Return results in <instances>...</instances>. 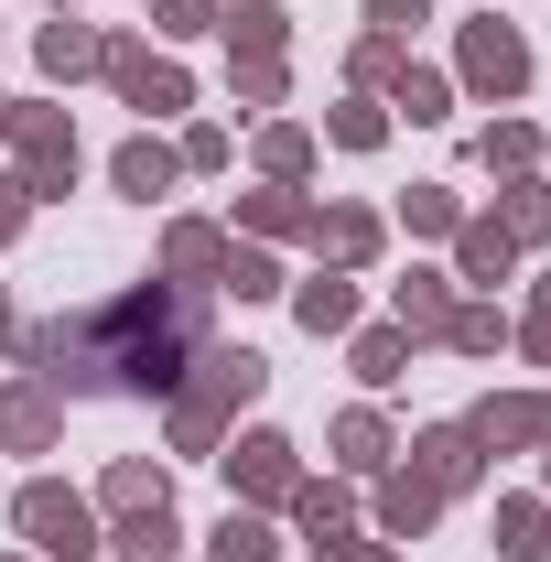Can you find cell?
Here are the masks:
<instances>
[{
    "mask_svg": "<svg viewBox=\"0 0 551 562\" xmlns=\"http://www.w3.org/2000/svg\"><path fill=\"white\" fill-rule=\"evenodd\" d=\"M195 336H206V292L140 281V292H109L66 325H33L22 357L55 401L66 390H173V357H195Z\"/></svg>",
    "mask_w": 551,
    "mask_h": 562,
    "instance_id": "obj_1",
    "label": "cell"
},
{
    "mask_svg": "<svg viewBox=\"0 0 551 562\" xmlns=\"http://www.w3.org/2000/svg\"><path fill=\"white\" fill-rule=\"evenodd\" d=\"M260 390H271V357L260 347H195V379L173 390V443L206 454L216 432H227V412H249Z\"/></svg>",
    "mask_w": 551,
    "mask_h": 562,
    "instance_id": "obj_2",
    "label": "cell"
},
{
    "mask_svg": "<svg viewBox=\"0 0 551 562\" xmlns=\"http://www.w3.org/2000/svg\"><path fill=\"white\" fill-rule=\"evenodd\" d=\"M11 530L33 541V562H98V508H87L76 487H55V476H33V487H22Z\"/></svg>",
    "mask_w": 551,
    "mask_h": 562,
    "instance_id": "obj_3",
    "label": "cell"
},
{
    "mask_svg": "<svg viewBox=\"0 0 551 562\" xmlns=\"http://www.w3.org/2000/svg\"><path fill=\"white\" fill-rule=\"evenodd\" d=\"M11 151H22V195L44 206V195H66L76 184V120L66 109H44V98H11Z\"/></svg>",
    "mask_w": 551,
    "mask_h": 562,
    "instance_id": "obj_4",
    "label": "cell"
},
{
    "mask_svg": "<svg viewBox=\"0 0 551 562\" xmlns=\"http://www.w3.org/2000/svg\"><path fill=\"white\" fill-rule=\"evenodd\" d=\"M98 76L131 98V109H151V120H173V109H195V87H184V66L173 55H151V44H109L98 55Z\"/></svg>",
    "mask_w": 551,
    "mask_h": 562,
    "instance_id": "obj_5",
    "label": "cell"
},
{
    "mask_svg": "<svg viewBox=\"0 0 551 562\" xmlns=\"http://www.w3.org/2000/svg\"><path fill=\"white\" fill-rule=\"evenodd\" d=\"M454 66H465V87H476V98H519V87H530V44H519L497 11H486V22H465Z\"/></svg>",
    "mask_w": 551,
    "mask_h": 562,
    "instance_id": "obj_6",
    "label": "cell"
},
{
    "mask_svg": "<svg viewBox=\"0 0 551 562\" xmlns=\"http://www.w3.org/2000/svg\"><path fill=\"white\" fill-rule=\"evenodd\" d=\"M465 432H476L486 454H519V443H551V390H497V401H476V412H465Z\"/></svg>",
    "mask_w": 551,
    "mask_h": 562,
    "instance_id": "obj_7",
    "label": "cell"
},
{
    "mask_svg": "<svg viewBox=\"0 0 551 562\" xmlns=\"http://www.w3.org/2000/svg\"><path fill=\"white\" fill-rule=\"evenodd\" d=\"M227 249H238V238H227V227H206V216L162 227V271L184 281V292H216V281H227Z\"/></svg>",
    "mask_w": 551,
    "mask_h": 562,
    "instance_id": "obj_8",
    "label": "cell"
},
{
    "mask_svg": "<svg viewBox=\"0 0 551 562\" xmlns=\"http://www.w3.org/2000/svg\"><path fill=\"white\" fill-rule=\"evenodd\" d=\"M227 487L249 497V508L292 497V443H281V432H238V443H227Z\"/></svg>",
    "mask_w": 551,
    "mask_h": 562,
    "instance_id": "obj_9",
    "label": "cell"
},
{
    "mask_svg": "<svg viewBox=\"0 0 551 562\" xmlns=\"http://www.w3.org/2000/svg\"><path fill=\"white\" fill-rule=\"evenodd\" d=\"M55 432H66V401H55L44 379H11V390H0V443H11V454H44Z\"/></svg>",
    "mask_w": 551,
    "mask_h": 562,
    "instance_id": "obj_10",
    "label": "cell"
},
{
    "mask_svg": "<svg viewBox=\"0 0 551 562\" xmlns=\"http://www.w3.org/2000/svg\"><path fill=\"white\" fill-rule=\"evenodd\" d=\"M432 519H443V487H432V476H379V541H421V530H432Z\"/></svg>",
    "mask_w": 551,
    "mask_h": 562,
    "instance_id": "obj_11",
    "label": "cell"
},
{
    "mask_svg": "<svg viewBox=\"0 0 551 562\" xmlns=\"http://www.w3.org/2000/svg\"><path fill=\"white\" fill-rule=\"evenodd\" d=\"M412 454H421V476H432L443 497H454V487H476V476H486V443L465 432V422H432V432H421Z\"/></svg>",
    "mask_w": 551,
    "mask_h": 562,
    "instance_id": "obj_12",
    "label": "cell"
},
{
    "mask_svg": "<svg viewBox=\"0 0 551 562\" xmlns=\"http://www.w3.org/2000/svg\"><path fill=\"white\" fill-rule=\"evenodd\" d=\"M303 238H314L336 271H368V260H379V216H368V206H314V227H303Z\"/></svg>",
    "mask_w": 551,
    "mask_h": 562,
    "instance_id": "obj_13",
    "label": "cell"
},
{
    "mask_svg": "<svg viewBox=\"0 0 551 562\" xmlns=\"http://www.w3.org/2000/svg\"><path fill=\"white\" fill-rule=\"evenodd\" d=\"M292 314H303V336H357V281H346V271L292 281Z\"/></svg>",
    "mask_w": 551,
    "mask_h": 562,
    "instance_id": "obj_14",
    "label": "cell"
},
{
    "mask_svg": "<svg viewBox=\"0 0 551 562\" xmlns=\"http://www.w3.org/2000/svg\"><path fill=\"white\" fill-rule=\"evenodd\" d=\"M454 271L476 281V292H486V281H508V271H519V238H508L497 216H465V227H454Z\"/></svg>",
    "mask_w": 551,
    "mask_h": 562,
    "instance_id": "obj_15",
    "label": "cell"
},
{
    "mask_svg": "<svg viewBox=\"0 0 551 562\" xmlns=\"http://www.w3.org/2000/svg\"><path fill=\"white\" fill-rule=\"evenodd\" d=\"M173 173H184V162H173V140H120V162H109V184H120V195H140V206H151V195H173Z\"/></svg>",
    "mask_w": 551,
    "mask_h": 562,
    "instance_id": "obj_16",
    "label": "cell"
},
{
    "mask_svg": "<svg viewBox=\"0 0 551 562\" xmlns=\"http://www.w3.org/2000/svg\"><path fill=\"white\" fill-rule=\"evenodd\" d=\"M443 314H454V281H443V271H412L401 292H390V325H401L412 347H421V336H443Z\"/></svg>",
    "mask_w": 551,
    "mask_h": 562,
    "instance_id": "obj_17",
    "label": "cell"
},
{
    "mask_svg": "<svg viewBox=\"0 0 551 562\" xmlns=\"http://www.w3.org/2000/svg\"><path fill=\"white\" fill-rule=\"evenodd\" d=\"M292 519H303V541H346V519H357V497L325 487V476H292V497H281Z\"/></svg>",
    "mask_w": 551,
    "mask_h": 562,
    "instance_id": "obj_18",
    "label": "cell"
},
{
    "mask_svg": "<svg viewBox=\"0 0 551 562\" xmlns=\"http://www.w3.org/2000/svg\"><path fill=\"white\" fill-rule=\"evenodd\" d=\"M390 454H401V443H390L379 412H346L336 422V465H346V476H390Z\"/></svg>",
    "mask_w": 551,
    "mask_h": 562,
    "instance_id": "obj_19",
    "label": "cell"
},
{
    "mask_svg": "<svg viewBox=\"0 0 551 562\" xmlns=\"http://www.w3.org/2000/svg\"><path fill=\"white\" fill-rule=\"evenodd\" d=\"M497 552L508 562H551V508L541 497H497Z\"/></svg>",
    "mask_w": 551,
    "mask_h": 562,
    "instance_id": "obj_20",
    "label": "cell"
},
{
    "mask_svg": "<svg viewBox=\"0 0 551 562\" xmlns=\"http://www.w3.org/2000/svg\"><path fill=\"white\" fill-rule=\"evenodd\" d=\"M238 227H249V238H303L314 206H303L292 184H260V195H238Z\"/></svg>",
    "mask_w": 551,
    "mask_h": 562,
    "instance_id": "obj_21",
    "label": "cell"
},
{
    "mask_svg": "<svg viewBox=\"0 0 551 562\" xmlns=\"http://www.w3.org/2000/svg\"><path fill=\"white\" fill-rule=\"evenodd\" d=\"M33 55H44V76H55V87H66V76H87L109 44H98L87 22H44V44H33Z\"/></svg>",
    "mask_w": 551,
    "mask_h": 562,
    "instance_id": "obj_22",
    "label": "cell"
},
{
    "mask_svg": "<svg viewBox=\"0 0 551 562\" xmlns=\"http://www.w3.org/2000/svg\"><path fill=\"white\" fill-rule=\"evenodd\" d=\"M216 562H281V530L260 508H227V519H216Z\"/></svg>",
    "mask_w": 551,
    "mask_h": 562,
    "instance_id": "obj_23",
    "label": "cell"
},
{
    "mask_svg": "<svg viewBox=\"0 0 551 562\" xmlns=\"http://www.w3.org/2000/svg\"><path fill=\"white\" fill-rule=\"evenodd\" d=\"M325 140H336V151H379V140H390V109H379V98L357 87L346 109H325Z\"/></svg>",
    "mask_w": 551,
    "mask_h": 562,
    "instance_id": "obj_24",
    "label": "cell"
},
{
    "mask_svg": "<svg viewBox=\"0 0 551 562\" xmlns=\"http://www.w3.org/2000/svg\"><path fill=\"white\" fill-rule=\"evenodd\" d=\"M173 541H184V530H173V508H131L109 552H120V562H173Z\"/></svg>",
    "mask_w": 551,
    "mask_h": 562,
    "instance_id": "obj_25",
    "label": "cell"
},
{
    "mask_svg": "<svg viewBox=\"0 0 551 562\" xmlns=\"http://www.w3.org/2000/svg\"><path fill=\"white\" fill-rule=\"evenodd\" d=\"M98 508H120V519H131V508H173V487H162V465H109V487H98Z\"/></svg>",
    "mask_w": 551,
    "mask_h": 562,
    "instance_id": "obj_26",
    "label": "cell"
},
{
    "mask_svg": "<svg viewBox=\"0 0 551 562\" xmlns=\"http://www.w3.org/2000/svg\"><path fill=\"white\" fill-rule=\"evenodd\" d=\"M227 44H238V55H281V44H292V11H281V0H249V11H227Z\"/></svg>",
    "mask_w": 551,
    "mask_h": 562,
    "instance_id": "obj_27",
    "label": "cell"
},
{
    "mask_svg": "<svg viewBox=\"0 0 551 562\" xmlns=\"http://www.w3.org/2000/svg\"><path fill=\"white\" fill-rule=\"evenodd\" d=\"M443 347L497 357V347H508V314H497V303H454V314H443Z\"/></svg>",
    "mask_w": 551,
    "mask_h": 562,
    "instance_id": "obj_28",
    "label": "cell"
},
{
    "mask_svg": "<svg viewBox=\"0 0 551 562\" xmlns=\"http://www.w3.org/2000/svg\"><path fill=\"white\" fill-rule=\"evenodd\" d=\"M497 227H508V238H551V184H541V173H508V206H497Z\"/></svg>",
    "mask_w": 551,
    "mask_h": 562,
    "instance_id": "obj_29",
    "label": "cell"
},
{
    "mask_svg": "<svg viewBox=\"0 0 551 562\" xmlns=\"http://www.w3.org/2000/svg\"><path fill=\"white\" fill-rule=\"evenodd\" d=\"M260 173H271V184H303V173H314V131L271 120V131H260Z\"/></svg>",
    "mask_w": 551,
    "mask_h": 562,
    "instance_id": "obj_30",
    "label": "cell"
},
{
    "mask_svg": "<svg viewBox=\"0 0 551 562\" xmlns=\"http://www.w3.org/2000/svg\"><path fill=\"white\" fill-rule=\"evenodd\" d=\"M401 368H412V336H401V325H368V336H357V379H368V390H390Z\"/></svg>",
    "mask_w": 551,
    "mask_h": 562,
    "instance_id": "obj_31",
    "label": "cell"
},
{
    "mask_svg": "<svg viewBox=\"0 0 551 562\" xmlns=\"http://www.w3.org/2000/svg\"><path fill=\"white\" fill-rule=\"evenodd\" d=\"M216 292H238V303H271V292H281V260L238 238V249H227V281H216Z\"/></svg>",
    "mask_w": 551,
    "mask_h": 562,
    "instance_id": "obj_32",
    "label": "cell"
},
{
    "mask_svg": "<svg viewBox=\"0 0 551 562\" xmlns=\"http://www.w3.org/2000/svg\"><path fill=\"white\" fill-rule=\"evenodd\" d=\"M390 109H412V120H443V109H454V87H443L432 66H401V76H390Z\"/></svg>",
    "mask_w": 551,
    "mask_h": 562,
    "instance_id": "obj_33",
    "label": "cell"
},
{
    "mask_svg": "<svg viewBox=\"0 0 551 562\" xmlns=\"http://www.w3.org/2000/svg\"><path fill=\"white\" fill-rule=\"evenodd\" d=\"M530 151H541V140L519 131V120H486V131H476V162H486V173H530Z\"/></svg>",
    "mask_w": 551,
    "mask_h": 562,
    "instance_id": "obj_34",
    "label": "cell"
},
{
    "mask_svg": "<svg viewBox=\"0 0 551 562\" xmlns=\"http://www.w3.org/2000/svg\"><path fill=\"white\" fill-rule=\"evenodd\" d=\"M421 227V238H454V227H465V206H454V195H443V184H412V206H401Z\"/></svg>",
    "mask_w": 551,
    "mask_h": 562,
    "instance_id": "obj_35",
    "label": "cell"
},
{
    "mask_svg": "<svg viewBox=\"0 0 551 562\" xmlns=\"http://www.w3.org/2000/svg\"><path fill=\"white\" fill-rule=\"evenodd\" d=\"M421 22H432V0H368V33L379 44H412Z\"/></svg>",
    "mask_w": 551,
    "mask_h": 562,
    "instance_id": "obj_36",
    "label": "cell"
},
{
    "mask_svg": "<svg viewBox=\"0 0 551 562\" xmlns=\"http://www.w3.org/2000/svg\"><path fill=\"white\" fill-rule=\"evenodd\" d=\"M238 98L249 109H281V55H238Z\"/></svg>",
    "mask_w": 551,
    "mask_h": 562,
    "instance_id": "obj_37",
    "label": "cell"
},
{
    "mask_svg": "<svg viewBox=\"0 0 551 562\" xmlns=\"http://www.w3.org/2000/svg\"><path fill=\"white\" fill-rule=\"evenodd\" d=\"M173 162H184V173H216V162H227V131H216V120H195V131L173 140Z\"/></svg>",
    "mask_w": 551,
    "mask_h": 562,
    "instance_id": "obj_38",
    "label": "cell"
},
{
    "mask_svg": "<svg viewBox=\"0 0 551 562\" xmlns=\"http://www.w3.org/2000/svg\"><path fill=\"white\" fill-rule=\"evenodd\" d=\"M519 347H530V368H551V281L530 292V325H519Z\"/></svg>",
    "mask_w": 551,
    "mask_h": 562,
    "instance_id": "obj_39",
    "label": "cell"
},
{
    "mask_svg": "<svg viewBox=\"0 0 551 562\" xmlns=\"http://www.w3.org/2000/svg\"><path fill=\"white\" fill-rule=\"evenodd\" d=\"M151 22H162V33H206L216 0H151Z\"/></svg>",
    "mask_w": 551,
    "mask_h": 562,
    "instance_id": "obj_40",
    "label": "cell"
},
{
    "mask_svg": "<svg viewBox=\"0 0 551 562\" xmlns=\"http://www.w3.org/2000/svg\"><path fill=\"white\" fill-rule=\"evenodd\" d=\"M390 76H401V44L368 33V44H357V87H390Z\"/></svg>",
    "mask_w": 551,
    "mask_h": 562,
    "instance_id": "obj_41",
    "label": "cell"
},
{
    "mask_svg": "<svg viewBox=\"0 0 551 562\" xmlns=\"http://www.w3.org/2000/svg\"><path fill=\"white\" fill-rule=\"evenodd\" d=\"M314 562H401V541H314Z\"/></svg>",
    "mask_w": 551,
    "mask_h": 562,
    "instance_id": "obj_42",
    "label": "cell"
},
{
    "mask_svg": "<svg viewBox=\"0 0 551 562\" xmlns=\"http://www.w3.org/2000/svg\"><path fill=\"white\" fill-rule=\"evenodd\" d=\"M22 216H33V195H22V173H0V249L22 238Z\"/></svg>",
    "mask_w": 551,
    "mask_h": 562,
    "instance_id": "obj_43",
    "label": "cell"
},
{
    "mask_svg": "<svg viewBox=\"0 0 551 562\" xmlns=\"http://www.w3.org/2000/svg\"><path fill=\"white\" fill-rule=\"evenodd\" d=\"M0 347H22V325H11V303H0Z\"/></svg>",
    "mask_w": 551,
    "mask_h": 562,
    "instance_id": "obj_44",
    "label": "cell"
},
{
    "mask_svg": "<svg viewBox=\"0 0 551 562\" xmlns=\"http://www.w3.org/2000/svg\"><path fill=\"white\" fill-rule=\"evenodd\" d=\"M0 131H11V98H0Z\"/></svg>",
    "mask_w": 551,
    "mask_h": 562,
    "instance_id": "obj_45",
    "label": "cell"
},
{
    "mask_svg": "<svg viewBox=\"0 0 551 562\" xmlns=\"http://www.w3.org/2000/svg\"><path fill=\"white\" fill-rule=\"evenodd\" d=\"M541 487H551V465H541Z\"/></svg>",
    "mask_w": 551,
    "mask_h": 562,
    "instance_id": "obj_46",
    "label": "cell"
},
{
    "mask_svg": "<svg viewBox=\"0 0 551 562\" xmlns=\"http://www.w3.org/2000/svg\"><path fill=\"white\" fill-rule=\"evenodd\" d=\"M486 11H497V0H486Z\"/></svg>",
    "mask_w": 551,
    "mask_h": 562,
    "instance_id": "obj_47",
    "label": "cell"
},
{
    "mask_svg": "<svg viewBox=\"0 0 551 562\" xmlns=\"http://www.w3.org/2000/svg\"><path fill=\"white\" fill-rule=\"evenodd\" d=\"M55 11H66V0H55Z\"/></svg>",
    "mask_w": 551,
    "mask_h": 562,
    "instance_id": "obj_48",
    "label": "cell"
}]
</instances>
